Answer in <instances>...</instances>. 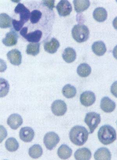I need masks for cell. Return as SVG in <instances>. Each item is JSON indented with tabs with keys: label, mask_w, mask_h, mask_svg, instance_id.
<instances>
[{
	"label": "cell",
	"mask_w": 117,
	"mask_h": 160,
	"mask_svg": "<svg viewBox=\"0 0 117 160\" xmlns=\"http://www.w3.org/2000/svg\"><path fill=\"white\" fill-rule=\"evenodd\" d=\"M12 24L15 30L17 32H18L22 28L24 23L20 21H18L15 19H13Z\"/></svg>",
	"instance_id": "1f68e13d"
},
{
	"label": "cell",
	"mask_w": 117,
	"mask_h": 160,
	"mask_svg": "<svg viewBox=\"0 0 117 160\" xmlns=\"http://www.w3.org/2000/svg\"><path fill=\"white\" fill-rule=\"evenodd\" d=\"M91 72V68L87 63H83L78 67L77 72L82 77H87Z\"/></svg>",
	"instance_id": "603a6c76"
},
{
	"label": "cell",
	"mask_w": 117,
	"mask_h": 160,
	"mask_svg": "<svg viewBox=\"0 0 117 160\" xmlns=\"http://www.w3.org/2000/svg\"><path fill=\"white\" fill-rule=\"evenodd\" d=\"M72 150L68 146L63 144L58 148V154L60 158L62 159H67L72 155Z\"/></svg>",
	"instance_id": "7402d4cb"
},
{
	"label": "cell",
	"mask_w": 117,
	"mask_h": 160,
	"mask_svg": "<svg viewBox=\"0 0 117 160\" xmlns=\"http://www.w3.org/2000/svg\"><path fill=\"white\" fill-rule=\"evenodd\" d=\"M51 110L55 116H63L67 111V104L62 100H55L52 104Z\"/></svg>",
	"instance_id": "8992f818"
},
{
	"label": "cell",
	"mask_w": 117,
	"mask_h": 160,
	"mask_svg": "<svg viewBox=\"0 0 117 160\" xmlns=\"http://www.w3.org/2000/svg\"><path fill=\"white\" fill-rule=\"evenodd\" d=\"M116 107L114 101L108 97H104L101 99V109L105 112L110 113L115 110Z\"/></svg>",
	"instance_id": "7c38bea8"
},
{
	"label": "cell",
	"mask_w": 117,
	"mask_h": 160,
	"mask_svg": "<svg viewBox=\"0 0 117 160\" xmlns=\"http://www.w3.org/2000/svg\"><path fill=\"white\" fill-rule=\"evenodd\" d=\"M96 101V97L93 92L86 91L81 94L80 101L84 106L88 107L93 105Z\"/></svg>",
	"instance_id": "ba28073f"
},
{
	"label": "cell",
	"mask_w": 117,
	"mask_h": 160,
	"mask_svg": "<svg viewBox=\"0 0 117 160\" xmlns=\"http://www.w3.org/2000/svg\"><path fill=\"white\" fill-rule=\"evenodd\" d=\"M62 57L66 62L72 63L76 59V53L73 48H66L63 52Z\"/></svg>",
	"instance_id": "d6986e66"
},
{
	"label": "cell",
	"mask_w": 117,
	"mask_h": 160,
	"mask_svg": "<svg viewBox=\"0 0 117 160\" xmlns=\"http://www.w3.org/2000/svg\"><path fill=\"white\" fill-rule=\"evenodd\" d=\"M7 123L13 130H16L23 123V119L19 115L14 114L11 115L8 118Z\"/></svg>",
	"instance_id": "4fadbf2b"
},
{
	"label": "cell",
	"mask_w": 117,
	"mask_h": 160,
	"mask_svg": "<svg viewBox=\"0 0 117 160\" xmlns=\"http://www.w3.org/2000/svg\"><path fill=\"white\" fill-rule=\"evenodd\" d=\"M98 136L100 142L104 145H108L116 140V131L110 126L105 125L100 128Z\"/></svg>",
	"instance_id": "7a4b0ae2"
},
{
	"label": "cell",
	"mask_w": 117,
	"mask_h": 160,
	"mask_svg": "<svg viewBox=\"0 0 117 160\" xmlns=\"http://www.w3.org/2000/svg\"><path fill=\"white\" fill-rule=\"evenodd\" d=\"M12 18L8 15L5 13L0 15V27L1 28H7L12 27Z\"/></svg>",
	"instance_id": "83f0119b"
},
{
	"label": "cell",
	"mask_w": 117,
	"mask_h": 160,
	"mask_svg": "<svg viewBox=\"0 0 117 160\" xmlns=\"http://www.w3.org/2000/svg\"><path fill=\"white\" fill-rule=\"evenodd\" d=\"M62 93L67 98H72L76 95L77 91L74 87L70 84H67L63 88Z\"/></svg>",
	"instance_id": "484cf974"
},
{
	"label": "cell",
	"mask_w": 117,
	"mask_h": 160,
	"mask_svg": "<svg viewBox=\"0 0 117 160\" xmlns=\"http://www.w3.org/2000/svg\"><path fill=\"white\" fill-rule=\"evenodd\" d=\"M93 18L98 22H103L107 19V13L104 8L98 7L95 9L93 13Z\"/></svg>",
	"instance_id": "ac0fdd59"
},
{
	"label": "cell",
	"mask_w": 117,
	"mask_h": 160,
	"mask_svg": "<svg viewBox=\"0 0 117 160\" xmlns=\"http://www.w3.org/2000/svg\"><path fill=\"white\" fill-rule=\"evenodd\" d=\"M95 160H110L111 158V154L110 151L106 148H101L96 151L94 154Z\"/></svg>",
	"instance_id": "2e32d148"
},
{
	"label": "cell",
	"mask_w": 117,
	"mask_h": 160,
	"mask_svg": "<svg viewBox=\"0 0 117 160\" xmlns=\"http://www.w3.org/2000/svg\"><path fill=\"white\" fill-rule=\"evenodd\" d=\"M84 122L90 128V133L91 134L101 122V116L95 112L87 113L85 118Z\"/></svg>",
	"instance_id": "277c9868"
},
{
	"label": "cell",
	"mask_w": 117,
	"mask_h": 160,
	"mask_svg": "<svg viewBox=\"0 0 117 160\" xmlns=\"http://www.w3.org/2000/svg\"><path fill=\"white\" fill-rule=\"evenodd\" d=\"M58 14L61 17H66L70 14L72 10L71 4L67 0H61L56 7Z\"/></svg>",
	"instance_id": "52a82bcc"
},
{
	"label": "cell",
	"mask_w": 117,
	"mask_h": 160,
	"mask_svg": "<svg viewBox=\"0 0 117 160\" xmlns=\"http://www.w3.org/2000/svg\"><path fill=\"white\" fill-rule=\"evenodd\" d=\"M41 16H42V13L40 11L38 10H33L30 13V21L33 24H36L40 19Z\"/></svg>",
	"instance_id": "4dcf8cb0"
},
{
	"label": "cell",
	"mask_w": 117,
	"mask_h": 160,
	"mask_svg": "<svg viewBox=\"0 0 117 160\" xmlns=\"http://www.w3.org/2000/svg\"><path fill=\"white\" fill-rule=\"evenodd\" d=\"M113 55L114 57L117 60V45L114 48L113 51Z\"/></svg>",
	"instance_id": "d590c367"
},
{
	"label": "cell",
	"mask_w": 117,
	"mask_h": 160,
	"mask_svg": "<svg viewBox=\"0 0 117 160\" xmlns=\"http://www.w3.org/2000/svg\"><path fill=\"white\" fill-rule=\"evenodd\" d=\"M42 32L40 30H36L26 35L25 38L29 42L37 43L40 40Z\"/></svg>",
	"instance_id": "cb8c5ba5"
},
{
	"label": "cell",
	"mask_w": 117,
	"mask_h": 160,
	"mask_svg": "<svg viewBox=\"0 0 117 160\" xmlns=\"http://www.w3.org/2000/svg\"><path fill=\"white\" fill-rule=\"evenodd\" d=\"M60 43L58 40L56 38H53L50 41L44 43V48L46 52L49 53L54 54L57 52Z\"/></svg>",
	"instance_id": "9a60e30c"
},
{
	"label": "cell",
	"mask_w": 117,
	"mask_h": 160,
	"mask_svg": "<svg viewBox=\"0 0 117 160\" xmlns=\"http://www.w3.org/2000/svg\"><path fill=\"white\" fill-rule=\"evenodd\" d=\"M44 5L47 6L50 10H52L55 7L54 2V0H51V1H44Z\"/></svg>",
	"instance_id": "d6a6232c"
},
{
	"label": "cell",
	"mask_w": 117,
	"mask_h": 160,
	"mask_svg": "<svg viewBox=\"0 0 117 160\" xmlns=\"http://www.w3.org/2000/svg\"><path fill=\"white\" fill-rule=\"evenodd\" d=\"M1 97L7 95L10 88L8 82L3 78L1 79Z\"/></svg>",
	"instance_id": "f546056e"
},
{
	"label": "cell",
	"mask_w": 117,
	"mask_h": 160,
	"mask_svg": "<svg viewBox=\"0 0 117 160\" xmlns=\"http://www.w3.org/2000/svg\"><path fill=\"white\" fill-rule=\"evenodd\" d=\"M89 133L84 127L76 126L72 128L69 133L70 141L75 145H84L88 138Z\"/></svg>",
	"instance_id": "6da1fadb"
},
{
	"label": "cell",
	"mask_w": 117,
	"mask_h": 160,
	"mask_svg": "<svg viewBox=\"0 0 117 160\" xmlns=\"http://www.w3.org/2000/svg\"><path fill=\"white\" fill-rule=\"evenodd\" d=\"M43 153L42 148L39 144H35L32 146L29 150L30 156L33 158H38L41 156Z\"/></svg>",
	"instance_id": "d4e9b609"
},
{
	"label": "cell",
	"mask_w": 117,
	"mask_h": 160,
	"mask_svg": "<svg viewBox=\"0 0 117 160\" xmlns=\"http://www.w3.org/2000/svg\"><path fill=\"white\" fill-rule=\"evenodd\" d=\"M19 136L20 139L24 142H30L34 138L35 132L30 127H23L20 130Z\"/></svg>",
	"instance_id": "30bf717a"
},
{
	"label": "cell",
	"mask_w": 117,
	"mask_h": 160,
	"mask_svg": "<svg viewBox=\"0 0 117 160\" xmlns=\"http://www.w3.org/2000/svg\"><path fill=\"white\" fill-rule=\"evenodd\" d=\"M75 158L78 160H89L91 157V153L89 149L84 148L78 149L75 152Z\"/></svg>",
	"instance_id": "e0dca14e"
},
{
	"label": "cell",
	"mask_w": 117,
	"mask_h": 160,
	"mask_svg": "<svg viewBox=\"0 0 117 160\" xmlns=\"http://www.w3.org/2000/svg\"><path fill=\"white\" fill-rule=\"evenodd\" d=\"M113 26L114 28L117 30V17L113 21Z\"/></svg>",
	"instance_id": "8d00e7d4"
},
{
	"label": "cell",
	"mask_w": 117,
	"mask_h": 160,
	"mask_svg": "<svg viewBox=\"0 0 117 160\" xmlns=\"http://www.w3.org/2000/svg\"><path fill=\"white\" fill-rule=\"evenodd\" d=\"M72 33L74 39L78 43L87 41L90 35L89 29L83 24L75 25L72 29Z\"/></svg>",
	"instance_id": "3957f363"
},
{
	"label": "cell",
	"mask_w": 117,
	"mask_h": 160,
	"mask_svg": "<svg viewBox=\"0 0 117 160\" xmlns=\"http://www.w3.org/2000/svg\"><path fill=\"white\" fill-rule=\"evenodd\" d=\"M19 146L18 141L15 138H9L6 141V148L9 151L11 152L16 151L19 148Z\"/></svg>",
	"instance_id": "4316f807"
},
{
	"label": "cell",
	"mask_w": 117,
	"mask_h": 160,
	"mask_svg": "<svg viewBox=\"0 0 117 160\" xmlns=\"http://www.w3.org/2000/svg\"><path fill=\"white\" fill-rule=\"evenodd\" d=\"M7 58L10 62L15 66H19L21 63V55L18 50L14 49L9 51L7 53Z\"/></svg>",
	"instance_id": "8fae6325"
},
{
	"label": "cell",
	"mask_w": 117,
	"mask_h": 160,
	"mask_svg": "<svg viewBox=\"0 0 117 160\" xmlns=\"http://www.w3.org/2000/svg\"><path fill=\"white\" fill-rule=\"evenodd\" d=\"M60 138L58 135L54 132H49L44 136V142L46 148L52 150L59 142Z\"/></svg>",
	"instance_id": "5b68a950"
},
{
	"label": "cell",
	"mask_w": 117,
	"mask_h": 160,
	"mask_svg": "<svg viewBox=\"0 0 117 160\" xmlns=\"http://www.w3.org/2000/svg\"><path fill=\"white\" fill-rule=\"evenodd\" d=\"M28 30L27 27H24L21 29V32H20V34H21V36H22L24 38H25L26 35H27Z\"/></svg>",
	"instance_id": "e575fe53"
},
{
	"label": "cell",
	"mask_w": 117,
	"mask_h": 160,
	"mask_svg": "<svg viewBox=\"0 0 117 160\" xmlns=\"http://www.w3.org/2000/svg\"><path fill=\"white\" fill-rule=\"evenodd\" d=\"M111 92L115 97L117 98V81L112 84L110 88Z\"/></svg>",
	"instance_id": "836d02e7"
},
{
	"label": "cell",
	"mask_w": 117,
	"mask_h": 160,
	"mask_svg": "<svg viewBox=\"0 0 117 160\" xmlns=\"http://www.w3.org/2000/svg\"><path fill=\"white\" fill-rule=\"evenodd\" d=\"M15 12L16 13L19 14L20 21L24 22V24L30 18V11L22 4L19 3L17 5L15 9Z\"/></svg>",
	"instance_id": "9c48e42d"
},
{
	"label": "cell",
	"mask_w": 117,
	"mask_h": 160,
	"mask_svg": "<svg viewBox=\"0 0 117 160\" xmlns=\"http://www.w3.org/2000/svg\"><path fill=\"white\" fill-rule=\"evenodd\" d=\"M92 49L95 55L99 56H103L107 51V48L104 42L97 41L93 43Z\"/></svg>",
	"instance_id": "ffe728a7"
},
{
	"label": "cell",
	"mask_w": 117,
	"mask_h": 160,
	"mask_svg": "<svg viewBox=\"0 0 117 160\" xmlns=\"http://www.w3.org/2000/svg\"><path fill=\"white\" fill-rule=\"evenodd\" d=\"M40 44L39 43H31L27 45L26 52L28 55L36 56L40 52Z\"/></svg>",
	"instance_id": "f1b7e54d"
},
{
	"label": "cell",
	"mask_w": 117,
	"mask_h": 160,
	"mask_svg": "<svg viewBox=\"0 0 117 160\" xmlns=\"http://www.w3.org/2000/svg\"><path fill=\"white\" fill-rule=\"evenodd\" d=\"M73 2L75 11L77 13H81L87 10L90 5L88 0H74Z\"/></svg>",
	"instance_id": "44dd1931"
},
{
	"label": "cell",
	"mask_w": 117,
	"mask_h": 160,
	"mask_svg": "<svg viewBox=\"0 0 117 160\" xmlns=\"http://www.w3.org/2000/svg\"><path fill=\"white\" fill-rule=\"evenodd\" d=\"M18 35L13 30L11 31L6 34L5 38L2 40V43L7 46H14L17 43Z\"/></svg>",
	"instance_id": "5bb4252c"
}]
</instances>
